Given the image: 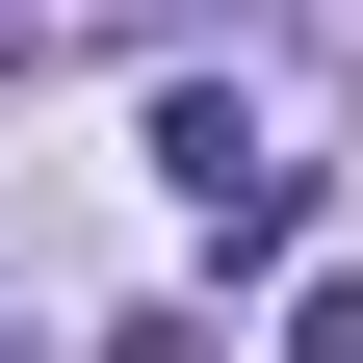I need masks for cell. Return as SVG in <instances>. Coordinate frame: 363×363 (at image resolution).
<instances>
[{
  "instance_id": "1",
  "label": "cell",
  "mask_w": 363,
  "mask_h": 363,
  "mask_svg": "<svg viewBox=\"0 0 363 363\" xmlns=\"http://www.w3.org/2000/svg\"><path fill=\"white\" fill-rule=\"evenodd\" d=\"M156 182L208 208V259H286V234H311V156H259L234 78H182V104H156Z\"/></svg>"
}]
</instances>
